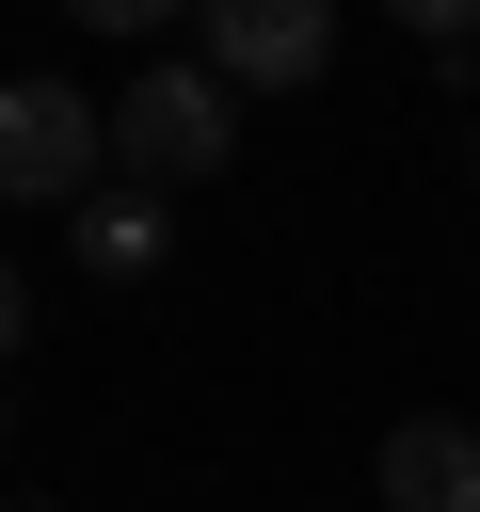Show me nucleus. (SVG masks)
Instances as JSON below:
<instances>
[{
  "label": "nucleus",
  "mask_w": 480,
  "mask_h": 512,
  "mask_svg": "<svg viewBox=\"0 0 480 512\" xmlns=\"http://www.w3.org/2000/svg\"><path fill=\"white\" fill-rule=\"evenodd\" d=\"M224 144H240V96L208 64H128V96H112V176L128 192H192V176H224Z\"/></svg>",
  "instance_id": "1"
},
{
  "label": "nucleus",
  "mask_w": 480,
  "mask_h": 512,
  "mask_svg": "<svg viewBox=\"0 0 480 512\" xmlns=\"http://www.w3.org/2000/svg\"><path fill=\"white\" fill-rule=\"evenodd\" d=\"M112 112L80 80H0V208H96Z\"/></svg>",
  "instance_id": "2"
},
{
  "label": "nucleus",
  "mask_w": 480,
  "mask_h": 512,
  "mask_svg": "<svg viewBox=\"0 0 480 512\" xmlns=\"http://www.w3.org/2000/svg\"><path fill=\"white\" fill-rule=\"evenodd\" d=\"M224 96H304L336 64V0H208V48H192Z\"/></svg>",
  "instance_id": "3"
},
{
  "label": "nucleus",
  "mask_w": 480,
  "mask_h": 512,
  "mask_svg": "<svg viewBox=\"0 0 480 512\" xmlns=\"http://www.w3.org/2000/svg\"><path fill=\"white\" fill-rule=\"evenodd\" d=\"M368 496H384V512H480V432H464V416H400V432L368 448Z\"/></svg>",
  "instance_id": "4"
},
{
  "label": "nucleus",
  "mask_w": 480,
  "mask_h": 512,
  "mask_svg": "<svg viewBox=\"0 0 480 512\" xmlns=\"http://www.w3.org/2000/svg\"><path fill=\"white\" fill-rule=\"evenodd\" d=\"M80 272H96V288H144V272H160V192H96V208H80Z\"/></svg>",
  "instance_id": "5"
},
{
  "label": "nucleus",
  "mask_w": 480,
  "mask_h": 512,
  "mask_svg": "<svg viewBox=\"0 0 480 512\" xmlns=\"http://www.w3.org/2000/svg\"><path fill=\"white\" fill-rule=\"evenodd\" d=\"M32 352V288H16V256H0V368Z\"/></svg>",
  "instance_id": "6"
},
{
  "label": "nucleus",
  "mask_w": 480,
  "mask_h": 512,
  "mask_svg": "<svg viewBox=\"0 0 480 512\" xmlns=\"http://www.w3.org/2000/svg\"><path fill=\"white\" fill-rule=\"evenodd\" d=\"M0 512H16V496H0Z\"/></svg>",
  "instance_id": "7"
}]
</instances>
